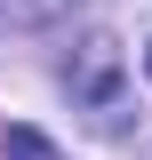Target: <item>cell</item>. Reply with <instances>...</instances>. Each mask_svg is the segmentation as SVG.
<instances>
[{"instance_id": "1", "label": "cell", "mask_w": 152, "mask_h": 160, "mask_svg": "<svg viewBox=\"0 0 152 160\" xmlns=\"http://www.w3.org/2000/svg\"><path fill=\"white\" fill-rule=\"evenodd\" d=\"M112 72H120V56H112V40H88L80 48V72H64L80 88V96H96V104H112Z\"/></svg>"}, {"instance_id": "2", "label": "cell", "mask_w": 152, "mask_h": 160, "mask_svg": "<svg viewBox=\"0 0 152 160\" xmlns=\"http://www.w3.org/2000/svg\"><path fill=\"white\" fill-rule=\"evenodd\" d=\"M0 160H64V152L40 136V128H8V136H0Z\"/></svg>"}, {"instance_id": "3", "label": "cell", "mask_w": 152, "mask_h": 160, "mask_svg": "<svg viewBox=\"0 0 152 160\" xmlns=\"http://www.w3.org/2000/svg\"><path fill=\"white\" fill-rule=\"evenodd\" d=\"M72 0H0V24H48V16H64Z\"/></svg>"}, {"instance_id": "4", "label": "cell", "mask_w": 152, "mask_h": 160, "mask_svg": "<svg viewBox=\"0 0 152 160\" xmlns=\"http://www.w3.org/2000/svg\"><path fill=\"white\" fill-rule=\"evenodd\" d=\"M144 72H152V48H144Z\"/></svg>"}]
</instances>
